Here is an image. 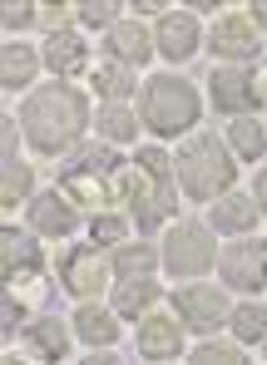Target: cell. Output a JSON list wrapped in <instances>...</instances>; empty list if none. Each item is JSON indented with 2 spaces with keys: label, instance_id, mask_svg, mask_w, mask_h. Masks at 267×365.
Wrapping results in <instances>:
<instances>
[{
  "label": "cell",
  "instance_id": "obj_19",
  "mask_svg": "<svg viewBox=\"0 0 267 365\" xmlns=\"http://www.w3.org/2000/svg\"><path fill=\"white\" fill-rule=\"evenodd\" d=\"M84 40L79 35H50V45H45V64L55 69V74H74V69H84Z\"/></svg>",
  "mask_w": 267,
  "mask_h": 365
},
{
  "label": "cell",
  "instance_id": "obj_5",
  "mask_svg": "<svg viewBox=\"0 0 267 365\" xmlns=\"http://www.w3.org/2000/svg\"><path fill=\"white\" fill-rule=\"evenodd\" d=\"M114 178H119V158L109 148H89L60 173V192H65L74 207H109L114 197Z\"/></svg>",
  "mask_w": 267,
  "mask_h": 365
},
{
  "label": "cell",
  "instance_id": "obj_2",
  "mask_svg": "<svg viewBox=\"0 0 267 365\" xmlns=\"http://www.w3.org/2000/svg\"><path fill=\"white\" fill-rule=\"evenodd\" d=\"M124 197L134 207V222L143 232H153L168 212H173V192H168V158L158 148H138V163L124 173Z\"/></svg>",
  "mask_w": 267,
  "mask_h": 365
},
{
  "label": "cell",
  "instance_id": "obj_21",
  "mask_svg": "<svg viewBox=\"0 0 267 365\" xmlns=\"http://www.w3.org/2000/svg\"><path fill=\"white\" fill-rule=\"evenodd\" d=\"M74 331H79V341H89V346H114V336H119L114 316L99 311V306H84V311L74 316Z\"/></svg>",
  "mask_w": 267,
  "mask_h": 365
},
{
  "label": "cell",
  "instance_id": "obj_12",
  "mask_svg": "<svg viewBox=\"0 0 267 365\" xmlns=\"http://www.w3.org/2000/svg\"><path fill=\"white\" fill-rule=\"evenodd\" d=\"M213 50H218L223 60H253V55L263 50V40H258V30H253L243 15H228V20L213 25Z\"/></svg>",
  "mask_w": 267,
  "mask_h": 365
},
{
  "label": "cell",
  "instance_id": "obj_11",
  "mask_svg": "<svg viewBox=\"0 0 267 365\" xmlns=\"http://www.w3.org/2000/svg\"><path fill=\"white\" fill-rule=\"evenodd\" d=\"M0 267H5V282H15V277H40L45 257H40V247H35L30 232L5 227V232H0Z\"/></svg>",
  "mask_w": 267,
  "mask_h": 365
},
{
  "label": "cell",
  "instance_id": "obj_37",
  "mask_svg": "<svg viewBox=\"0 0 267 365\" xmlns=\"http://www.w3.org/2000/svg\"><path fill=\"white\" fill-rule=\"evenodd\" d=\"M84 365H119V361H114V356H89Z\"/></svg>",
  "mask_w": 267,
  "mask_h": 365
},
{
  "label": "cell",
  "instance_id": "obj_15",
  "mask_svg": "<svg viewBox=\"0 0 267 365\" xmlns=\"http://www.w3.org/2000/svg\"><path fill=\"white\" fill-rule=\"evenodd\" d=\"M30 227H40L50 237H69L74 232V207H65L60 192H45V197L30 202Z\"/></svg>",
  "mask_w": 267,
  "mask_h": 365
},
{
  "label": "cell",
  "instance_id": "obj_33",
  "mask_svg": "<svg viewBox=\"0 0 267 365\" xmlns=\"http://www.w3.org/2000/svg\"><path fill=\"white\" fill-rule=\"evenodd\" d=\"M40 20H45V25H50V30H55V35H65V5H40Z\"/></svg>",
  "mask_w": 267,
  "mask_h": 365
},
{
  "label": "cell",
  "instance_id": "obj_27",
  "mask_svg": "<svg viewBox=\"0 0 267 365\" xmlns=\"http://www.w3.org/2000/svg\"><path fill=\"white\" fill-rule=\"evenodd\" d=\"M99 133H104L109 143H129V138H134V114H129V109H119V104H104V114H99Z\"/></svg>",
  "mask_w": 267,
  "mask_h": 365
},
{
  "label": "cell",
  "instance_id": "obj_17",
  "mask_svg": "<svg viewBox=\"0 0 267 365\" xmlns=\"http://www.w3.org/2000/svg\"><path fill=\"white\" fill-rule=\"evenodd\" d=\"M109 55L119 64H143L153 50H148V30L143 25H114L109 30Z\"/></svg>",
  "mask_w": 267,
  "mask_h": 365
},
{
  "label": "cell",
  "instance_id": "obj_14",
  "mask_svg": "<svg viewBox=\"0 0 267 365\" xmlns=\"http://www.w3.org/2000/svg\"><path fill=\"white\" fill-rule=\"evenodd\" d=\"M138 351L153 356V361L178 356V351H183V326H178L173 316H143V326H138Z\"/></svg>",
  "mask_w": 267,
  "mask_h": 365
},
{
  "label": "cell",
  "instance_id": "obj_39",
  "mask_svg": "<svg viewBox=\"0 0 267 365\" xmlns=\"http://www.w3.org/2000/svg\"><path fill=\"white\" fill-rule=\"evenodd\" d=\"M258 84H263V94H267V69H263V74H258Z\"/></svg>",
  "mask_w": 267,
  "mask_h": 365
},
{
  "label": "cell",
  "instance_id": "obj_23",
  "mask_svg": "<svg viewBox=\"0 0 267 365\" xmlns=\"http://www.w3.org/2000/svg\"><path fill=\"white\" fill-rule=\"evenodd\" d=\"M94 89H99L104 99H119V94H129V89H138V84H134L129 64L104 60V64H94Z\"/></svg>",
  "mask_w": 267,
  "mask_h": 365
},
{
  "label": "cell",
  "instance_id": "obj_1",
  "mask_svg": "<svg viewBox=\"0 0 267 365\" xmlns=\"http://www.w3.org/2000/svg\"><path fill=\"white\" fill-rule=\"evenodd\" d=\"M84 94L69 89V84H50V89H35L25 104H20V133L30 138L35 153H65L69 143L84 133Z\"/></svg>",
  "mask_w": 267,
  "mask_h": 365
},
{
  "label": "cell",
  "instance_id": "obj_24",
  "mask_svg": "<svg viewBox=\"0 0 267 365\" xmlns=\"http://www.w3.org/2000/svg\"><path fill=\"white\" fill-rule=\"evenodd\" d=\"M228 138H233V148H238L243 158H263V148H267V128H263L258 119L228 123Z\"/></svg>",
  "mask_w": 267,
  "mask_h": 365
},
{
  "label": "cell",
  "instance_id": "obj_28",
  "mask_svg": "<svg viewBox=\"0 0 267 365\" xmlns=\"http://www.w3.org/2000/svg\"><path fill=\"white\" fill-rule=\"evenodd\" d=\"M233 331H238V341H263L267 336V311L263 306H238V311H233Z\"/></svg>",
  "mask_w": 267,
  "mask_h": 365
},
{
  "label": "cell",
  "instance_id": "obj_38",
  "mask_svg": "<svg viewBox=\"0 0 267 365\" xmlns=\"http://www.w3.org/2000/svg\"><path fill=\"white\" fill-rule=\"evenodd\" d=\"M5 365H30V361H20V356H5Z\"/></svg>",
  "mask_w": 267,
  "mask_h": 365
},
{
  "label": "cell",
  "instance_id": "obj_10",
  "mask_svg": "<svg viewBox=\"0 0 267 365\" xmlns=\"http://www.w3.org/2000/svg\"><path fill=\"white\" fill-rule=\"evenodd\" d=\"M104 282H109V257L99 247H74L65 257V287L74 297H94L104 292Z\"/></svg>",
  "mask_w": 267,
  "mask_h": 365
},
{
  "label": "cell",
  "instance_id": "obj_29",
  "mask_svg": "<svg viewBox=\"0 0 267 365\" xmlns=\"http://www.w3.org/2000/svg\"><path fill=\"white\" fill-rule=\"evenodd\" d=\"M114 10L119 5H109V0H84L79 5V20L84 25H99V30H114Z\"/></svg>",
  "mask_w": 267,
  "mask_h": 365
},
{
  "label": "cell",
  "instance_id": "obj_4",
  "mask_svg": "<svg viewBox=\"0 0 267 365\" xmlns=\"http://www.w3.org/2000/svg\"><path fill=\"white\" fill-rule=\"evenodd\" d=\"M233 173H238V168L228 163V148H223L213 133L188 138L183 153H178V182H183L188 197H218V192L233 182Z\"/></svg>",
  "mask_w": 267,
  "mask_h": 365
},
{
  "label": "cell",
  "instance_id": "obj_31",
  "mask_svg": "<svg viewBox=\"0 0 267 365\" xmlns=\"http://www.w3.org/2000/svg\"><path fill=\"white\" fill-rule=\"evenodd\" d=\"M119 237H124L119 217H94V242H119Z\"/></svg>",
  "mask_w": 267,
  "mask_h": 365
},
{
  "label": "cell",
  "instance_id": "obj_3",
  "mask_svg": "<svg viewBox=\"0 0 267 365\" xmlns=\"http://www.w3.org/2000/svg\"><path fill=\"white\" fill-rule=\"evenodd\" d=\"M138 109H143V123L153 128V133H188L193 123H198V94H193V84L188 79H178V74H158V79H148L143 84V94H138Z\"/></svg>",
  "mask_w": 267,
  "mask_h": 365
},
{
  "label": "cell",
  "instance_id": "obj_30",
  "mask_svg": "<svg viewBox=\"0 0 267 365\" xmlns=\"http://www.w3.org/2000/svg\"><path fill=\"white\" fill-rule=\"evenodd\" d=\"M188 365H248V361H243V351H233V346H203Z\"/></svg>",
  "mask_w": 267,
  "mask_h": 365
},
{
  "label": "cell",
  "instance_id": "obj_25",
  "mask_svg": "<svg viewBox=\"0 0 267 365\" xmlns=\"http://www.w3.org/2000/svg\"><path fill=\"white\" fill-rule=\"evenodd\" d=\"M30 178H35V173H30L15 153H5V192H0V202H5V207H20V202L30 197Z\"/></svg>",
  "mask_w": 267,
  "mask_h": 365
},
{
  "label": "cell",
  "instance_id": "obj_20",
  "mask_svg": "<svg viewBox=\"0 0 267 365\" xmlns=\"http://www.w3.org/2000/svg\"><path fill=\"white\" fill-rule=\"evenodd\" d=\"M153 297H158V287H153L148 277H129V282L114 287V311H119V316H143V311L153 306Z\"/></svg>",
  "mask_w": 267,
  "mask_h": 365
},
{
  "label": "cell",
  "instance_id": "obj_18",
  "mask_svg": "<svg viewBox=\"0 0 267 365\" xmlns=\"http://www.w3.org/2000/svg\"><path fill=\"white\" fill-rule=\"evenodd\" d=\"M30 351H40L45 361H65V351H69V326H65V321H55V316L35 321V326H30Z\"/></svg>",
  "mask_w": 267,
  "mask_h": 365
},
{
  "label": "cell",
  "instance_id": "obj_7",
  "mask_svg": "<svg viewBox=\"0 0 267 365\" xmlns=\"http://www.w3.org/2000/svg\"><path fill=\"white\" fill-rule=\"evenodd\" d=\"M208 89H213V104H218L223 114H243V109H258V104L267 99L253 69H218Z\"/></svg>",
  "mask_w": 267,
  "mask_h": 365
},
{
  "label": "cell",
  "instance_id": "obj_34",
  "mask_svg": "<svg viewBox=\"0 0 267 365\" xmlns=\"http://www.w3.org/2000/svg\"><path fill=\"white\" fill-rule=\"evenodd\" d=\"M20 321H25L20 302H15V297H5V336H15V331H20Z\"/></svg>",
  "mask_w": 267,
  "mask_h": 365
},
{
  "label": "cell",
  "instance_id": "obj_26",
  "mask_svg": "<svg viewBox=\"0 0 267 365\" xmlns=\"http://www.w3.org/2000/svg\"><path fill=\"white\" fill-rule=\"evenodd\" d=\"M114 272L129 282V277H148L153 272V247L148 242H134V247H119L114 252Z\"/></svg>",
  "mask_w": 267,
  "mask_h": 365
},
{
  "label": "cell",
  "instance_id": "obj_16",
  "mask_svg": "<svg viewBox=\"0 0 267 365\" xmlns=\"http://www.w3.org/2000/svg\"><path fill=\"white\" fill-rule=\"evenodd\" d=\"M35 69H40V55L30 45H5L0 50V84L5 89H30Z\"/></svg>",
  "mask_w": 267,
  "mask_h": 365
},
{
  "label": "cell",
  "instance_id": "obj_9",
  "mask_svg": "<svg viewBox=\"0 0 267 365\" xmlns=\"http://www.w3.org/2000/svg\"><path fill=\"white\" fill-rule=\"evenodd\" d=\"M223 282L238 292L267 287V242H238L223 252Z\"/></svg>",
  "mask_w": 267,
  "mask_h": 365
},
{
  "label": "cell",
  "instance_id": "obj_36",
  "mask_svg": "<svg viewBox=\"0 0 267 365\" xmlns=\"http://www.w3.org/2000/svg\"><path fill=\"white\" fill-rule=\"evenodd\" d=\"M258 202H267V168L258 173Z\"/></svg>",
  "mask_w": 267,
  "mask_h": 365
},
{
  "label": "cell",
  "instance_id": "obj_8",
  "mask_svg": "<svg viewBox=\"0 0 267 365\" xmlns=\"http://www.w3.org/2000/svg\"><path fill=\"white\" fill-rule=\"evenodd\" d=\"M173 306L188 321V331H218L223 316H228V297L218 287H178L173 292Z\"/></svg>",
  "mask_w": 267,
  "mask_h": 365
},
{
  "label": "cell",
  "instance_id": "obj_35",
  "mask_svg": "<svg viewBox=\"0 0 267 365\" xmlns=\"http://www.w3.org/2000/svg\"><path fill=\"white\" fill-rule=\"evenodd\" d=\"M248 10H253V20H258V25H267V0H258V5H248Z\"/></svg>",
  "mask_w": 267,
  "mask_h": 365
},
{
  "label": "cell",
  "instance_id": "obj_13",
  "mask_svg": "<svg viewBox=\"0 0 267 365\" xmlns=\"http://www.w3.org/2000/svg\"><path fill=\"white\" fill-rule=\"evenodd\" d=\"M193 50H198V25H193V15H183V10L163 15V20H158V55L183 64Z\"/></svg>",
  "mask_w": 267,
  "mask_h": 365
},
{
  "label": "cell",
  "instance_id": "obj_22",
  "mask_svg": "<svg viewBox=\"0 0 267 365\" xmlns=\"http://www.w3.org/2000/svg\"><path fill=\"white\" fill-rule=\"evenodd\" d=\"M213 222H218L223 232H248V227L258 222V207H253L248 197H223V202L213 207Z\"/></svg>",
  "mask_w": 267,
  "mask_h": 365
},
{
  "label": "cell",
  "instance_id": "obj_6",
  "mask_svg": "<svg viewBox=\"0 0 267 365\" xmlns=\"http://www.w3.org/2000/svg\"><path fill=\"white\" fill-rule=\"evenodd\" d=\"M163 267L173 277H198V272H208L213 267V237L203 232L198 222H178L168 232V242H163Z\"/></svg>",
  "mask_w": 267,
  "mask_h": 365
},
{
  "label": "cell",
  "instance_id": "obj_32",
  "mask_svg": "<svg viewBox=\"0 0 267 365\" xmlns=\"http://www.w3.org/2000/svg\"><path fill=\"white\" fill-rule=\"evenodd\" d=\"M30 20H35V10H30L25 0H10V5H5V25H10V30H20V25H30Z\"/></svg>",
  "mask_w": 267,
  "mask_h": 365
}]
</instances>
